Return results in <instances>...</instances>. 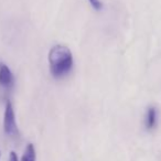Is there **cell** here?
Returning <instances> with one entry per match:
<instances>
[{"mask_svg": "<svg viewBox=\"0 0 161 161\" xmlns=\"http://www.w3.org/2000/svg\"><path fill=\"white\" fill-rule=\"evenodd\" d=\"M157 121H158V112L154 106H150L147 109L146 113V119H145V125L147 130H152L156 128Z\"/></svg>", "mask_w": 161, "mask_h": 161, "instance_id": "277c9868", "label": "cell"}, {"mask_svg": "<svg viewBox=\"0 0 161 161\" xmlns=\"http://www.w3.org/2000/svg\"><path fill=\"white\" fill-rule=\"evenodd\" d=\"M50 73L54 78H63L73 67V55L71 50L62 44H56L49 52Z\"/></svg>", "mask_w": 161, "mask_h": 161, "instance_id": "6da1fadb", "label": "cell"}, {"mask_svg": "<svg viewBox=\"0 0 161 161\" xmlns=\"http://www.w3.org/2000/svg\"><path fill=\"white\" fill-rule=\"evenodd\" d=\"M3 130L6 135L10 137H14L18 135V127L16 123V115H14V106L11 102L7 101L5 108V116H3Z\"/></svg>", "mask_w": 161, "mask_h": 161, "instance_id": "7a4b0ae2", "label": "cell"}, {"mask_svg": "<svg viewBox=\"0 0 161 161\" xmlns=\"http://www.w3.org/2000/svg\"><path fill=\"white\" fill-rule=\"evenodd\" d=\"M14 86V76L11 69L5 63H0V87L3 90H11Z\"/></svg>", "mask_w": 161, "mask_h": 161, "instance_id": "3957f363", "label": "cell"}, {"mask_svg": "<svg viewBox=\"0 0 161 161\" xmlns=\"http://www.w3.org/2000/svg\"><path fill=\"white\" fill-rule=\"evenodd\" d=\"M93 8L95 10H102L103 9V3H102L101 0H88Z\"/></svg>", "mask_w": 161, "mask_h": 161, "instance_id": "8992f818", "label": "cell"}, {"mask_svg": "<svg viewBox=\"0 0 161 161\" xmlns=\"http://www.w3.org/2000/svg\"><path fill=\"white\" fill-rule=\"evenodd\" d=\"M9 161H18V157H17L16 152L11 151V153H10V158H9Z\"/></svg>", "mask_w": 161, "mask_h": 161, "instance_id": "52a82bcc", "label": "cell"}, {"mask_svg": "<svg viewBox=\"0 0 161 161\" xmlns=\"http://www.w3.org/2000/svg\"><path fill=\"white\" fill-rule=\"evenodd\" d=\"M22 161H36V149H34V146L32 143H29L25 148Z\"/></svg>", "mask_w": 161, "mask_h": 161, "instance_id": "5b68a950", "label": "cell"}]
</instances>
